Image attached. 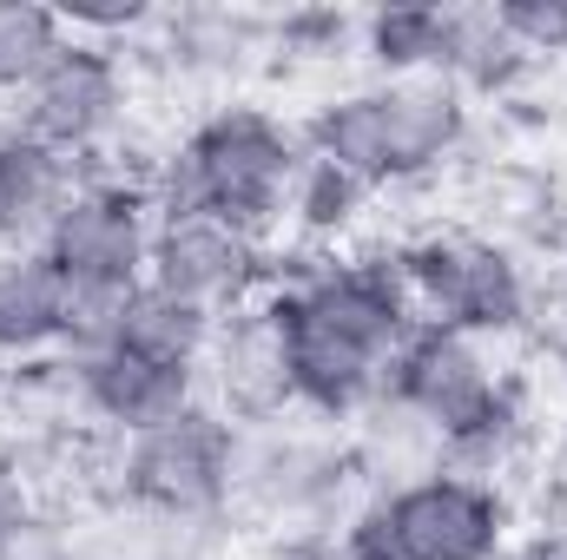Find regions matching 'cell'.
<instances>
[{
  "label": "cell",
  "mask_w": 567,
  "mask_h": 560,
  "mask_svg": "<svg viewBox=\"0 0 567 560\" xmlns=\"http://www.w3.org/2000/svg\"><path fill=\"white\" fill-rule=\"evenodd\" d=\"M258 303L278 323L290 409L330 428H343L390 390V363L416 330L396 251L317 258L290 278H271Z\"/></svg>",
  "instance_id": "6da1fadb"
},
{
  "label": "cell",
  "mask_w": 567,
  "mask_h": 560,
  "mask_svg": "<svg viewBox=\"0 0 567 560\" xmlns=\"http://www.w3.org/2000/svg\"><path fill=\"white\" fill-rule=\"evenodd\" d=\"M303 172V139L297 126H284L278 113L251 106V100H225L212 113L192 120V133L172 145L165 158H152L140 185L152 191L158 218H225L238 231L271 238L290 211Z\"/></svg>",
  "instance_id": "7a4b0ae2"
},
{
  "label": "cell",
  "mask_w": 567,
  "mask_h": 560,
  "mask_svg": "<svg viewBox=\"0 0 567 560\" xmlns=\"http://www.w3.org/2000/svg\"><path fill=\"white\" fill-rule=\"evenodd\" d=\"M297 139L310 158L350 172L370 191L423 185L449 172L468 139H475V100L442 80V73H410V80H363L350 93H330Z\"/></svg>",
  "instance_id": "3957f363"
},
{
  "label": "cell",
  "mask_w": 567,
  "mask_h": 560,
  "mask_svg": "<svg viewBox=\"0 0 567 560\" xmlns=\"http://www.w3.org/2000/svg\"><path fill=\"white\" fill-rule=\"evenodd\" d=\"M396 271H403L416 323H442L482 343L522 336L542 303V283L528 278L522 251H508L502 238L475 225H429L416 238H403Z\"/></svg>",
  "instance_id": "277c9868"
},
{
  "label": "cell",
  "mask_w": 567,
  "mask_h": 560,
  "mask_svg": "<svg viewBox=\"0 0 567 560\" xmlns=\"http://www.w3.org/2000/svg\"><path fill=\"white\" fill-rule=\"evenodd\" d=\"M310 416H278L238 428L231 455V515L265 521L278 535H317L330 521H350L357 462L343 428H303Z\"/></svg>",
  "instance_id": "5b68a950"
},
{
  "label": "cell",
  "mask_w": 567,
  "mask_h": 560,
  "mask_svg": "<svg viewBox=\"0 0 567 560\" xmlns=\"http://www.w3.org/2000/svg\"><path fill=\"white\" fill-rule=\"evenodd\" d=\"M231 455H238V422L198 403L192 416L165 422L152 435L106 442L113 501L152 521L218 528L231 515Z\"/></svg>",
  "instance_id": "8992f818"
},
{
  "label": "cell",
  "mask_w": 567,
  "mask_h": 560,
  "mask_svg": "<svg viewBox=\"0 0 567 560\" xmlns=\"http://www.w3.org/2000/svg\"><path fill=\"white\" fill-rule=\"evenodd\" d=\"M27 139L60 152L66 165L106 152L120 139L126 113H133V73H126V46H106V40H66L60 60L27 86V100L13 106Z\"/></svg>",
  "instance_id": "52a82bcc"
},
{
  "label": "cell",
  "mask_w": 567,
  "mask_h": 560,
  "mask_svg": "<svg viewBox=\"0 0 567 560\" xmlns=\"http://www.w3.org/2000/svg\"><path fill=\"white\" fill-rule=\"evenodd\" d=\"M370 521L390 560H495L508 548V501L495 481L435 468L390 495H370Z\"/></svg>",
  "instance_id": "ba28073f"
},
{
  "label": "cell",
  "mask_w": 567,
  "mask_h": 560,
  "mask_svg": "<svg viewBox=\"0 0 567 560\" xmlns=\"http://www.w3.org/2000/svg\"><path fill=\"white\" fill-rule=\"evenodd\" d=\"M152 231H158V205L140 178L100 172L80 178L73 198L60 205L53 231L40 238V251L60 265L66 283H145L152 265Z\"/></svg>",
  "instance_id": "9c48e42d"
},
{
  "label": "cell",
  "mask_w": 567,
  "mask_h": 560,
  "mask_svg": "<svg viewBox=\"0 0 567 560\" xmlns=\"http://www.w3.org/2000/svg\"><path fill=\"white\" fill-rule=\"evenodd\" d=\"M271 238L258 231H238L225 218H158L152 231V265L145 283L185 297V303H205L218 317L258 303V290H271Z\"/></svg>",
  "instance_id": "30bf717a"
},
{
  "label": "cell",
  "mask_w": 567,
  "mask_h": 560,
  "mask_svg": "<svg viewBox=\"0 0 567 560\" xmlns=\"http://www.w3.org/2000/svg\"><path fill=\"white\" fill-rule=\"evenodd\" d=\"M73 416L86 422L100 442H133L165 422L192 416L205 403V370H172V363H145L133 350H106L93 363H60Z\"/></svg>",
  "instance_id": "8fae6325"
},
{
  "label": "cell",
  "mask_w": 567,
  "mask_h": 560,
  "mask_svg": "<svg viewBox=\"0 0 567 560\" xmlns=\"http://www.w3.org/2000/svg\"><path fill=\"white\" fill-rule=\"evenodd\" d=\"M205 403L225 409L238 428L297 416L290 409L278 323L265 317V303H245V310L218 317V336H212V356H205Z\"/></svg>",
  "instance_id": "7c38bea8"
},
{
  "label": "cell",
  "mask_w": 567,
  "mask_h": 560,
  "mask_svg": "<svg viewBox=\"0 0 567 560\" xmlns=\"http://www.w3.org/2000/svg\"><path fill=\"white\" fill-rule=\"evenodd\" d=\"M152 33L158 40L145 46V60L178 86H231L271 53V20L238 7H185L152 20Z\"/></svg>",
  "instance_id": "4fadbf2b"
},
{
  "label": "cell",
  "mask_w": 567,
  "mask_h": 560,
  "mask_svg": "<svg viewBox=\"0 0 567 560\" xmlns=\"http://www.w3.org/2000/svg\"><path fill=\"white\" fill-rule=\"evenodd\" d=\"M435 73L455 80L468 100L508 106V100H522V86L542 66L515 46V33L502 27V7H449V20H442V66Z\"/></svg>",
  "instance_id": "5bb4252c"
},
{
  "label": "cell",
  "mask_w": 567,
  "mask_h": 560,
  "mask_svg": "<svg viewBox=\"0 0 567 560\" xmlns=\"http://www.w3.org/2000/svg\"><path fill=\"white\" fill-rule=\"evenodd\" d=\"M60 323H66V278H60V265L40 245L0 251V363L60 356Z\"/></svg>",
  "instance_id": "9a60e30c"
},
{
  "label": "cell",
  "mask_w": 567,
  "mask_h": 560,
  "mask_svg": "<svg viewBox=\"0 0 567 560\" xmlns=\"http://www.w3.org/2000/svg\"><path fill=\"white\" fill-rule=\"evenodd\" d=\"M73 185H80V172L60 152H47V145H33V139L13 145L0 158V251L40 245L53 231L60 205L73 198Z\"/></svg>",
  "instance_id": "2e32d148"
},
{
  "label": "cell",
  "mask_w": 567,
  "mask_h": 560,
  "mask_svg": "<svg viewBox=\"0 0 567 560\" xmlns=\"http://www.w3.org/2000/svg\"><path fill=\"white\" fill-rule=\"evenodd\" d=\"M212 336H218V310H205V303H185V297H172V290H158V283H140V290L126 297L120 350H133L145 363L205 370Z\"/></svg>",
  "instance_id": "e0dca14e"
},
{
  "label": "cell",
  "mask_w": 567,
  "mask_h": 560,
  "mask_svg": "<svg viewBox=\"0 0 567 560\" xmlns=\"http://www.w3.org/2000/svg\"><path fill=\"white\" fill-rule=\"evenodd\" d=\"M442 20L449 7H377L357 20V60L377 66V80H410L442 66Z\"/></svg>",
  "instance_id": "ac0fdd59"
},
{
  "label": "cell",
  "mask_w": 567,
  "mask_h": 560,
  "mask_svg": "<svg viewBox=\"0 0 567 560\" xmlns=\"http://www.w3.org/2000/svg\"><path fill=\"white\" fill-rule=\"evenodd\" d=\"M370 198H377L370 185H357L350 172H337V165H323V158L303 152V172H297V191H290L284 225H290L303 245H337V238H350V231L363 225Z\"/></svg>",
  "instance_id": "d6986e66"
},
{
  "label": "cell",
  "mask_w": 567,
  "mask_h": 560,
  "mask_svg": "<svg viewBox=\"0 0 567 560\" xmlns=\"http://www.w3.org/2000/svg\"><path fill=\"white\" fill-rule=\"evenodd\" d=\"M66 13L33 7V0H0V100H27V86L60 60L66 46Z\"/></svg>",
  "instance_id": "ffe728a7"
},
{
  "label": "cell",
  "mask_w": 567,
  "mask_h": 560,
  "mask_svg": "<svg viewBox=\"0 0 567 560\" xmlns=\"http://www.w3.org/2000/svg\"><path fill=\"white\" fill-rule=\"evenodd\" d=\"M140 290V283H133ZM126 283H66V323H60V363H93L120 350V317H126Z\"/></svg>",
  "instance_id": "44dd1931"
},
{
  "label": "cell",
  "mask_w": 567,
  "mask_h": 560,
  "mask_svg": "<svg viewBox=\"0 0 567 560\" xmlns=\"http://www.w3.org/2000/svg\"><path fill=\"white\" fill-rule=\"evenodd\" d=\"M271 53H284V60H350L357 20L350 13H284V20H271Z\"/></svg>",
  "instance_id": "7402d4cb"
},
{
  "label": "cell",
  "mask_w": 567,
  "mask_h": 560,
  "mask_svg": "<svg viewBox=\"0 0 567 560\" xmlns=\"http://www.w3.org/2000/svg\"><path fill=\"white\" fill-rule=\"evenodd\" d=\"M502 27L535 66L567 60V0H502Z\"/></svg>",
  "instance_id": "603a6c76"
},
{
  "label": "cell",
  "mask_w": 567,
  "mask_h": 560,
  "mask_svg": "<svg viewBox=\"0 0 567 560\" xmlns=\"http://www.w3.org/2000/svg\"><path fill=\"white\" fill-rule=\"evenodd\" d=\"M47 515H40V488H33V475L13 462V455H0V560H13L27 548V535L40 528Z\"/></svg>",
  "instance_id": "cb8c5ba5"
},
{
  "label": "cell",
  "mask_w": 567,
  "mask_h": 560,
  "mask_svg": "<svg viewBox=\"0 0 567 560\" xmlns=\"http://www.w3.org/2000/svg\"><path fill=\"white\" fill-rule=\"evenodd\" d=\"M20 139H27V126H20V113H13V106H0V158H7V152H13Z\"/></svg>",
  "instance_id": "d4e9b609"
},
{
  "label": "cell",
  "mask_w": 567,
  "mask_h": 560,
  "mask_svg": "<svg viewBox=\"0 0 567 560\" xmlns=\"http://www.w3.org/2000/svg\"><path fill=\"white\" fill-rule=\"evenodd\" d=\"M548 363H555V383H561V403H567V330L548 336Z\"/></svg>",
  "instance_id": "484cf974"
},
{
  "label": "cell",
  "mask_w": 567,
  "mask_h": 560,
  "mask_svg": "<svg viewBox=\"0 0 567 560\" xmlns=\"http://www.w3.org/2000/svg\"><path fill=\"white\" fill-rule=\"evenodd\" d=\"M73 560H113V554H100V548H86V541H80V554Z\"/></svg>",
  "instance_id": "4316f807"
},
{
  "label": "cell",
  "mask_w": 567,
  "mask_h": 560,
  "mask_svg": "<svg viewBox=\"0 0 567 560\" xmlns=\"http://www.w3.org/2000/svg\"><path fill=\"white\" fill-rule=\"evenodd\" d=\"M0 455H7V403H0Z\"/></svg>",
  "instance_id": "83f0119b"
}]
</instances>
